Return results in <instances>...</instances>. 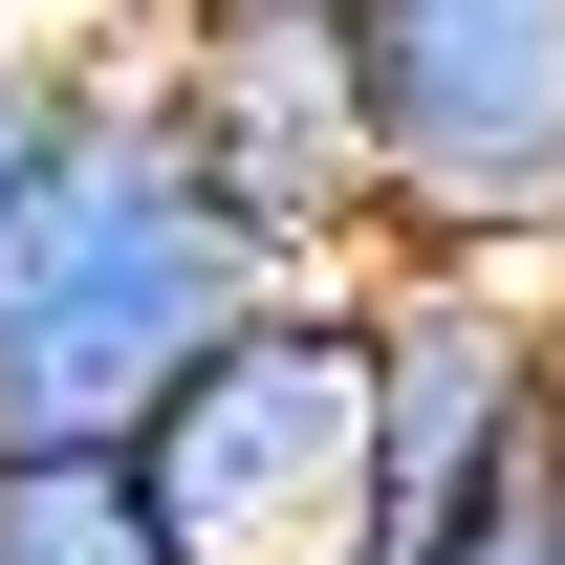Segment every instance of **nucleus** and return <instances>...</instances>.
I'll return each instance as SVG.
<instances>
[{"label": "nucleus", "instance_id": "nucleus-4", "mask_svg": "<svg viewBox=\"0 0 565 565\" xmlns=\"http://www.w3.org/2000/svg\"><path fill=\"white\" fill-rule=\"evenodd\" d=\"M152 109L196 131V174L239 196L282 282H370V66H349V0H174L131 44Z\"/></svg>", "mask_w": 565, "mask_h": 565}, {"label": "nucleus", "instance_id": "nucleus-3", "mask_svg": "<svg viewBox=\"0 0 565 565\" xmlns=\"http://www.w3.org/2000/svg\"><path fill=\"white\" fill-rule=\"evenodd\" d=\"M174 565H370V282H282L131 435Z\"/></svg>", "mask_w": 565, "mask_h": 565}, {"label": "nucleus", "instance_id": "nucleus-8", "mask_svg": "<svg viewBox=\"0 0 565 565\" xmlns=\"http://www.w3.org/2000/svg\"><path fill=\"white\" fill-rule=\"evenodd\" d=\"M152 22H174V0H152Z\"/></svg>", "mask_w": 565, "mask_h": 565}, {"label": "nucleus", "instance_id": "nucleus-6", "mask_svg": "<svg viewBox=\"0 0 565 565\" xmlns=\"http://www.w3.org/2000/svg\"><path fill=\"white\" fill-rule=\"evenodd\" d=\"M414 565H565V392L522 414V457H500V479L457 500V522H435Z\"/></svg>", "mask_w": 565, "mask_h": 565}, {"label": "nucleus", "instance_id": "nucleus-5", "mask_svg": "<svg viewBox=\"0 0 565 565\" xmlns=\"http://www.w3.org/2000/svg\"><path fill=\"white\" fill-rule=\"evenodd\" d=\"M0 565H174L131 457H0Z\"/></svg>", "mask_w": 565, "mask_h": 565}, {"label": "nucleus", "instance_id": "nucleus-2", "mask_svg": "<svg viewBox=\"0 0 565 565\" xmlns=\"http://www.w3.org/2000/svg\"><path fill=\"white\" fill-rule=\"evenodd\" d=\"M370 282H565V0H349Z\"/></svg>", "mask_w": 565, "mask_h": 565}, {"label": "nucleus", "instance_id": "nucleus-1", "mask_svg": "<svg viewBox=\"0 0 565 565\" xmlns=\"http://www.w3.org/2000/svg\"><path fill=\"white\" fill-rule=\"evenodd\" d=\"M262 305H282V262L239 239V196L196 174V131L109 44L87 131L44 152V196L0 217V457H131Z\"/></svg>", "mask_w": 565, "mask_h": 565}, {"label": "nucleus", "instance_id": "nucleus-7", "mask_svg": "<svg viewBox=\"0 0 565 565\" xmlns=\"http://www.w3.org/2000/svg\"><path fill=\"white\" fill-rule=\"evenodd\" d=\"M87 87H109V44H0V217L44 196V152L87 131Z\"/></svg>", "mask_w": 565, "mask_h": 565}]
</instances>
